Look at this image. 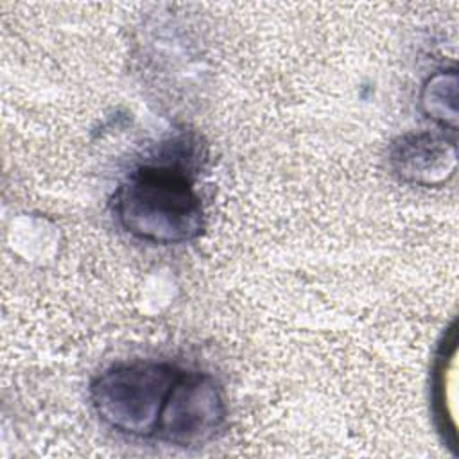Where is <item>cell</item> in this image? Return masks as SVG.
Instances as JSON below:
<instances>
[{"label": "cell", "mask_w": 459, "mask_h": 459, "mask_svg": "<svg viewBox=\"0 0 459 459\" xmlns=\"http://www.w3.org/2000/svg\"><path fill=\"white\" fill-rule=\"evenodd\" d=\"M113 213L126 231L152 244H181L203 231L201 199L176 158L129 174L113 197Z\"/></svg>", "instance_id": "cell-1"}, {"label": "cell", "mask_w": 459, "mask_h": 459, "mask_svg": "<svg viewBox=\"0 0 459 459\" xmlns=\"http://www.w3.org/2000/svg\"><path fill=\"white\" fill-rule=\"evenodd\" d=\"M181 369L158 362L120 364L100 373L91 384L97 416L111 429L138 436H158L161 412Z\"/></svg>", "instance_id": "cell-2"}, {"label": "cell", "mask_w": 459, "mask_h": 459, "mask_svg": "<svg viewBox=\"0 0 459 459\" xmlns=\"http://www.w3.org/2000/svg\"><path fill=\"white\" fill-rule=\"evenodd\" d=\"M226 416L221 387L210 375L181 371L161 412L158 436L179 446L201 445L215 436Z\"/></svg>", "instance_id": "cell-3"}, {"label": "cell", "mask_w": 459, "mask_h": 459, "mask_svg": "<svg viewBox=\"0 0 459 459\" xmlns=\"http://www.w3.org/2000/svg\"><path fill=\"white\" fill-rule=\"evenodd\" d=\"M396 174L412 183L439 185L454 176L455 145L430 133L407 134L391 154Z\"/></svg>", "instance_id": "cell-4"}, {"label": "cell", "mask_w": 459, "mask_h": 459, "mask_svg": "<svg viewBox=\"0 0 459 459\" xmlns=\"http://www.w3.org/2000/svg\"><path fill=\"white\" fill-rule=\"evenodd\" d=\"M421 108L429 118L443 127H457V74L455 70L437 72L421 90Z\"/></svg>", "instance_id": "cell-5"}, {"label": "cell", "mask_w": 459, "mask_h": 459, "mask_svg": "<svg viewBox=\"0 0 459 459\" xmlns=\"http://www.w3.org/2000/svg\"><path fill=\"white\" fill-rule=\"evenodd\" d=\"M454 368H455V333L452 335V341L443 346V353L437 359L436 366V382H434V405H436V416L441 421V430L450 434V443H455V423H454V398L448 394L450 380L454 378Z\"/></svg>", "instance_id": "cell-6"}]
</instances>
